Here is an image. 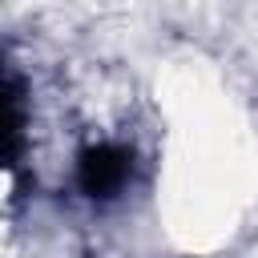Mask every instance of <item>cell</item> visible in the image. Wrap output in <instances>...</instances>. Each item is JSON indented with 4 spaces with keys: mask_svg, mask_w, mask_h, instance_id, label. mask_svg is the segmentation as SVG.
<instances>
[{
    "mask_svg": "<svg viewBox=\"0 0 258 258\" xmlns=\"http://www.w3.org/2000/svg\"><path fill=\"white\" fill-rule=\"evenodd\" d=\"M129 149L121 145H89L77 161V181L89 198H113L129 177Z\"/></svg>",
    "mask_w": 258,
    "mask_h": 258,
    "instance_id": "cell-1",
    "label": "cell"
},
{
    "mask_svg": "<svg viewBox=\"0 0 258 258\" xmlns=\"http://www.w3.org/2000/svg\"><path fill=\"white\" fill-rule=\"evenodd\" d=\"M16 133V105L8 97V89L0 85V137H12Z\"/></svg>",
    "mask_w": 258,
    "mask_h": 258,
    "instance_id": "cell-2",
    "label": "cell"
}]
</instances>
